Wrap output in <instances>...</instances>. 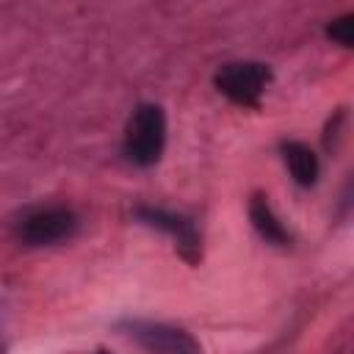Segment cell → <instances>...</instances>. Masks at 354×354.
<instances>
[{
    "label": "cell",
    "mask_w": 354,
    "mask_h": 354,
    "mask_svg": "<svg viewBox=\"0 0 354 354\" xmlns=\"http://www.w3.org/2000/svg\"><path fill=\"white\" fill-rule=\"evenodd\" d=\"M166 147V113L160 105H138L124 130V158L136 166H152Z\"/></svg>",
    "instance_id": "6da1fadb"
},
{
    "label": "cell",
    "mask_w": 354,
    "mask_h": 354,
    "mask_svg": "<svg viewBox=\"0 0 354 354\" xmlns=\"http://www.w3.org/2000/svg\"><path fill=\"white\" fill-rule=\"evenodd\" d=\"M75 230H77L75 210L64 205H50V207H36L25 213L17 224V238L25 246H53L72 238Z\"/></svg>",
    "instance_id": "7a4b0ae2"
},
{
    "label": "cell",
    "mask_w": 354,
    "mask_h": 354,
    "mask_svg": "<svg viewBox=\"0 0 354 354\" xmlns=\"http://www.w3.org/2000/svg\"><path fill=\"white\" fill-rule=\"evenodd\" d=\"M268 83H271V69L260 61H235V64H224L216 72V88L227 100L243 108H254L263 91L268 88Z\"/></svg>",
    "instance_id": "3957f363"
},
{
    "label": "cell",
    "mask_w": 354,
    "mask_h": 354,
    "mask_svg": "<svg viewBox=\"0 0 354 354\" xmlns=\"http://www.w3.org/2000/svg\"><path fill=\"white\" fill-rule=\"evenodd\" d=\"M122 335H127L130 340H136L138 346L149 348V351H166V354H185V351H196L199 343L174 326L166 324H152V321H122L119 324Z\"/></svg>",
    "instance_id": "277c9868"
},
{
    "label": "cell",
    "mask_w": 354,
    "mask_h": 354,
    "mask_svg": "<svg viewBox=\"0 0 354 354\" xmlns=\"http://www.w3.org/2000/svg\"><path fill=\"white\" fill-rule=\"evenodd\" d=\"M136 216L147 227H155V230L171 235L177 241L180 254L188 263H196V257H199V232H196L191 218H185L180 213H171V210H160V207H138Z\"/></svg>",
    "instance_id": "5b68a950"
},
{
    "label": "cell",
    "mask_w": 354,
    "mask_h": 354,
    "mask_svg": "<svg viewBox=\"0 0 354 354\" xmlns=\"http://www.w3.org/2000/svg\"><path fill=\"white\" fill-rule=\"evenodd\" d=\"M249 218H252V224H254V230L260 232L263 241H268V243H274V246H288V243H290L288 227L279 221V216L274 213V207L268 205V199H266L263 194H257V196L252 199V205H249Z\"/></svg>",
    "instance_id": "8992f818"
},
{
    "label": "cell",
    "mask_w": 354,
    "mask_h": 354,
    "mask_svg": "<svg viewBox=\"0 0 354 354\" xmlns=\"http://www.w3.org/2000/svg\"><path fill=\"white\" fill-rule=\"evenodd\" d=\"M282 158H285L293 180L299 185H304V188L315 185V180H318V158H315V152L310 147H304L301 141H285L282 144Z\"/></svg>",
    "instance_id": "52a82bcc"
},
{
    "label": "cell",
    "mask_w": 354,
    "mask_h": 354,
    "mask_svg": "<svg viewBox=\"0 0 354 354\" xmlns=\"http://www.w3.org/2000/svg\"><path fill=\"white\" fill-rule=\"evenodd\" d=\"M326 33H329L332 41H337L343 47H351V41H354V17L351 14H343L340 19H332V25L326 28Z\"/></svg>",
    "instance_id": "ba28073f"
}]
</instances>
